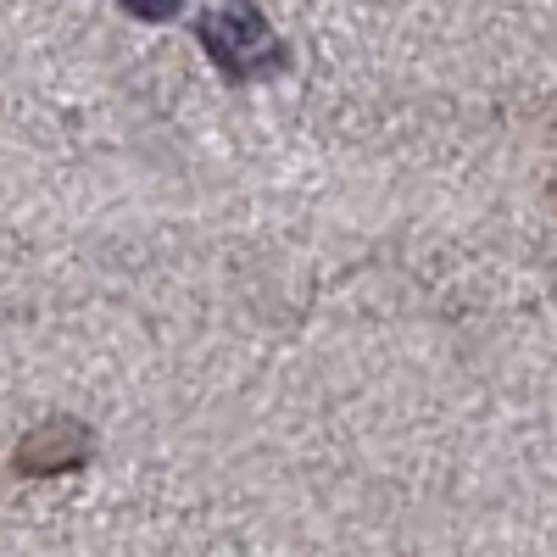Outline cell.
<instances>
[{
  "mask_svg": "<svg viewBox=\"0 0 557 557\" xmlns=\"http://www.w3.org/2000/svg\"><path fill=\"white\" fill-rule=\"evenodd\" d=\"M196 39L228 84H262L290 67V45L273 34V23L257 12V0H223L218 12L196 23Z\"/></svg>",
  "mask_w": 557,
  "mask_h": 557,
  "instance_id": "6da1fadb",
  "label": "cell"
},
{
  "mask_svg": "<svg viewBox=\"0 0 557 557\" xmlns=\"http://www.w3.org/2000/svg\"><path fill=\"white\" fill-rule=\"evenodd\" d=\"M96 457V430L78 424V418H45V424H34L17 451H12V469L23 480H45V474H73L84 469V462Z\"/></svg>",
  "mask_w": 557,
  "mask_h": 557,
  "instance_id": "7a4b0ae2",
  "label": "cell"
},
{
  "mask_svg": "<svg viewBox=\"0 0 557 557\" xmlns=\"http://www.w3.org/2000/svg\"><path fill=\"white\" fill-rule=\"evenodd\" d=\"M117 7L134 17V23H173L184 12V0H117Z\"/></svg>",
  "mask_w": 557,
  "mask_h": 557,
  "instance_id": "3957f363",
  "label": "cell"
}]
</instances>
